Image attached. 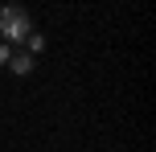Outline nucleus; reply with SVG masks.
<instances>
[{
    "label": "nucleus",
    "instance_id": "f257e3e1",
    "mask_svg": "<svg viewBox=\"0 0 156 152\" xmlns=\"http://www.w3.org/2000/svg\"><path fill=\"white\" fill-rule=\"evenodd\" d=\"M33 33V25H29V16H25V8L21 4H8L4 12H0V41H25Z\"/></svg>",
    "mask_w": 156,
    "mask_h": 152
},
{
    "label": "nucleus",
    "instance_id": "f03ea898",
    "mask_svg": "<svg viewBox=\"0 0 156 152\" xmlns=\"http://www.w3.org/2000/svg\"><path fill=\"white\" fill-rule=\"evenodd\" d=\"M8 66H12V74H29L33 70V58L29 54H16V58H8Z\"/></svg>",
    "mask_w": 156,
    "mask_h": 152
},
{
    "label": "nucleus",
    "instance_id": "7ed1b4c3",
    "mask_svg": "<svg viewBox=\"0 0 156 152\" xmlns=\"http://www.w3.org/2000/svg\"><path fill=\"white\" fill-rule=\"evenodd\" d=\"M41 45H45V41H41V37H37V33H29V37H25V49H29V58H33V54H37V49H41Z\"/></svg>",
    "mask_w": 156,
    "mask_h": 152
},
{
    "label": "nucleus",
    "instance_id": "20e7f679",
    "mask_svg": "<svg viewBox=\"0 0 156 152\" xmlns=\"http://www.w3.org/2000/svg\"><path fill=\"white\" fill-rule=\"evenodd\" d=\"M8 58H12V54H8V45L0 41V66H8Z\"/></svg>",
    "mask_w": 156,
    "mask_h": 152
}]
</instances>
